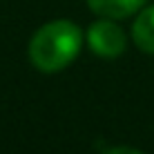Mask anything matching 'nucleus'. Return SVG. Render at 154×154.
<instances>
[{
  "instance_id": "nucleus-1",
  "label": "nucleus",
  "mask_w": 154,
  "mask_h": 154,
  "mask_svg": "<svg viewBox=\"0 0 154 154\" xmlns=\"http://www.w3.org/2000/svg\"><path fill=\"white\" fill-rule=\"evenodd\" d=\"M83 31L69 20L47 23L34 34L29 42V60L36 69L45 74H54L65 69L81 54Z\"/></svg>"
},
{
  "instance_id": "nucleus-2",
  "label": "nucleus",
  "mask_w": 154,
  "mask_h": 154,
  "mask_svg": "<svg viewBox=\"0 0 154 154\" xmlns=\"http://www.w3.org/2000/svg\"><path fill=\"white\" fill-rule=\"evenodd\" d=\"M87 42L92 51L100 58H119L125 51V31L116 23L109 20H96L87 29Z\"/></svg>"
},
{
  "instance_id": "nucleus-3",
  "label": "nucleus",
  "mask_w": 154,
  "mask_h": 154,
  "mask_svg": "<svg viewBox=\"0 0 154 154\" xmlns=\"http://www.w3.org/2000/svg\"><path fill=\"white\" fill-rule=\"evenodd\" d=\"M145 0H87L89 9L96 11L103 18H127L134 11H139Z\"/></svg>"
},
{
  "instance_id": "nucleus-4",
  "label": "nucleus",
  "mask_w": 154,
  "mask_h": 154,
  "mask_svg": "<svg viewBox=\"0 0 154 154\" xmlns=\"http://www.w3.org/2000/svg\"><path fill=\"white\" fill-rule=\"evenodd\" d=\"M132 38L139 49H143L145 54H154V5L143 9L141 16L134 20Z\"/></svg>"
},
{
  "instance_id": "nucleus-5",
  "label": "nucleus",
  "mask_w": 154,
  "mask_h": 154,
  "mask_svg": "<svg viewBox=\"0 0 154 154\" xmlns=\"http://www.w3.org/2000/svg\"><path fill=\"white\" fill-rule=\"evenodd\" d=\"M105 154H143V152L134 150V147H125V145H121V147H112V150H107Z\"/></svg>"
}]
</instances>
